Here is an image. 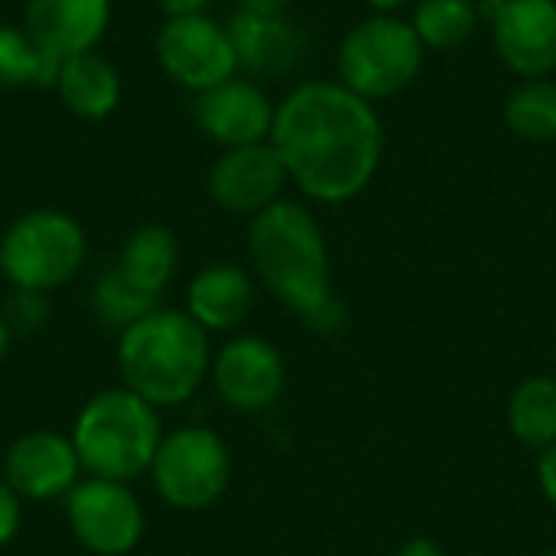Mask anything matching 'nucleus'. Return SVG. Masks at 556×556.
Wrapping results in <instances>:
<instances>
[{
  "label": "nucleus",
  "instance_id": "obj_28",
  "mask_svg": "<svg viewBox=\"0 0 556 556\" xmlns=\"http://www.w3.org/2000/svg\"><path fill=\"white\" fill-rule=\"evenodd\" d=\"M212 0H160L166 20H182V16H202L208 13Z\"/></svg>",
  "mask_w": 556,
  "mask_h": 556
},
{
  "label": "nucleus",
  "instance_id": "obj_29",
  "mask_svg": "<svg viewBox=\"0 0 556 556\" xmlns=\"http://www.w3.org/2000/svg\"><path fill=\"white\" fill-rule=\"evenodd\" d=\"M397 556H450L443 551V544H437L433 538H410Z\"/></svg>",
  "mask_w": 556,
  "mask_h": 556
},
{
  "label": "nucleus",
  "instance_id": "obj_16",
  "mask_svg": "<svg viewBox=\"0 0 556 556\" xmlns=\"http://www.w3.org/2000/svg\"><path fill=\"white\" fill-rule=\"evenodd\" d=\"M111 23V0H26V33L33 42L55 55L72 59L94 52Z\"/></svg>",
  "mask_w": 556,
  "mask_h": 556
},
{
  "label": "nucleus",
  "instance_id": "obj_1",
  "mask_svg": "<svg viewBox=\"0 0 556 556\" xmlns=\"http://www.w3.org/2000/svg\"><path fill=\"white\" fill-rule=\"evenodd\" d=\"M270 147L306 199L342 205L375 182L384 124L375 104L339 78H306L277 101Z\"/></svg>",
  "mask_w": 556,
  "mask_h": 556
},
{
  "label": "nucleus",
  "instance_id": "obj_21",
  "mask_svg": "<svg viewBox=\"0 0 556 556\" xmlns=\"http://www.w3.org/2000/svg\"><path fill=\"white\" fill-rule=\"evenodd\" d=\"M479 3L476 0H414L410 26L420 36L424 49L453 52L466 46L479 29Z\"/></svg>",
  "mask_w": 556,
  "mask_h": 556
},
{
  "label": "nucleus",
  "instance_id": "obj_19",
  "mask_svg": "<svg viewBox=\"0 0 556 556\" xmlns=\"http://www.w3.org/2000/svg\"><path fill=\"white\" fill-rule=\"evenodd\" d=\"M114 267L137 290L160 300V293L173 283L179 270V238L166 225H143L124 241Z\"/></svg>",
  "mask_w": 556,
  "mask_h": 556
},
{
  "label": "nucleus",
  "instance_id": "obj_18",
  "mask_svg": "<svg viewBox=\"0 0 556 556\" xmlns=\"http://www.w3.org/2000/svg\"><path fill=\"white\" fill-rule=\"evenodd\" d=\"M55 94L62 108L81 121H104L121 104V72L98 52H81L62 62L55 78Z\"/></svg>",
  "mask_w": 556,
  "mask_h": 556
},
{
  "label": "nucleus",
  "instance_id": "obj_3",
  "mask_svg": "<svg viewBox=\"0 0 556 556\" xmlns=\"http://www.w3.org/2000/svg\"><path fill=\"white\" fill-rule=\"evenodd\" d=\"M117 368L124 388L153 407L186 404L212 371L208 332L182 309H153L121 332Z\"/></svg>",
  "mask_w": 556,
  "mask_h": 556
},
{
  "label": "nucleus",
  "instance_id": "obj_27",
  "mask_svg": "<svg viewBox=\"0 0 556 556\" xmlns=\"http://www.w3.org/2000/svg\"><path fill=\"white\" fill-rule=\"evenodd\" d=\"M538 485H541L547 505L556 511V443L541 450V456H538Z\"/></svg>",
  "mask_w": 556,
  "mask_h": 556
},
{
  "label": "nucleus",
  "instance_id": "obj_17",
  "mask_svg": "<svg viewBox=\"0 0 556 556\" xmlns=\"http://www.w3.org/2000/svg\"><path fill=\"white\" fill-rule=\"evenodd\" d=\"M257 290L241 264L218 261L202 267L186 290V313L205 332H228L241 326L254 309Z\"/></svg>",
  "mask_w": 556,
  "mask_h": 556
},
{
  "label": "nucleus",
  "instance_id": "obj_8",
  "mask_svg": "<svg viewBox=\"0 0 556 556\" xmlns=\"http://www.w3.org/2000/svg\"><path fill=\"white\" fill-rule=\"evenodd\" d=\"M153 52L166 78L192 94L238 75V55L228 26L212 20L208 13L166 20L156 33Z\"/></svg>",
  "mask_w": 556,
  "mask_h": 556
},
{
  "label": "nucleus",
  "instance_id": "obj_11",
  "mask_svg": "<svg viewBox=\"0 0 556 556\" xmlns=\"http://www.w3.org/2000/svg\"><path fill=\"white\" fill-rule=\"evenodd\" d=\"M277 104L270 94L244 75H231L228 81L205 88L192 101V117L199 130L218 143L222 150L267 143L274 130Z\"/></svg>",
  "mask_w": 556,
  "mask_h": 556
},
{
  "label": "nucleus",
  "instance_id": "obj_5",
  "mask_svg": "<svg viewBox=\"0 0 556 556\" xmlns=\"http://www.w3.org/2000/svg\"><path fill=\"white\" fill-rule=\"evenodd\" d=\"M427 49L404 16L371 13L358 20L339 42L336 75L358 98L378 104L407 91L420 68Z\"/></svg>",
  "mask_w": 556,
  "mask_h": 556
},
{
  "label": "nucleus",
  "instance_id": "obj_4",
  "mask_svg": "<svg viewBox=\"0 0 556 556\" xmlns=\"http://www.w3.org/2000/svg\"><path fill=\"white\" fill-rule=\"evenodd\" d=\"M160 414L130 388L94 394L75 417L72 443L91 479L134 482L150 472L160 450Z\"/></svg>",
  "mask_w": 556,
  "mask_h": 556
},
{
  "label": "nucleus",
  "instance_id": "obj_20",
  "mask_svg": "<svg viewBox=\"0 0 556 556\" xmlns=\"http://www.w3.org/2000/svg\"><path fill=\"white\" fill-rule=\"evenodd\" d=\"M508 430L528 450L556 443V378L531 375L508 397Z\"/></svg>",
  "mask_w": 556,
  "mask_h": 556
},
{
  "label": "nucleus",
  "instance_id": "obj_33",
  "mask_svg": "<svg viewBox=\"0 0 556 556\" xmlns=\"http://www.w3.org/2000/svg\"><path fill=\"white\" fill-rule=\"evenodd\" d=\"M541 556H556V551H544V554Z\"/></svg>",
  "mask_w": 556,
  "mask_h": 556
},
{
  "label": "nucleus",
  "instance_id": "obj_25",
  "mask_svg": "<svg viewBox=\"0 0 556 556\" xmlns=\"http://www.w3.org/2000/svg\"><path fill=\"white\" fill-rule=\"evenodd\" d=\"M46 300H42V293H29V290H16L13 293V300H10V306H7V323H16V326H23V329H36L42 319H46Z\"/></svg>",
  "mask_w": 556,
  "mask_h": 556
},
{
  "label": "nucleus",
  "instance_id": "obj_31",
  "mask_svg": "<svg viewBox=\"0 0 556 556\" xmlns=\"http://www.w3.org/2000/svg\"><path fill=\"white\" fill-rule=\"evenodd\" d=\"M414 0H365V7L371 13H381V16H401L404 7H410Z\"/></svg>",
  "mask_w": 556,
  "mask_h": 556
},
{
  "label": "nucleus",
  "instance_id": "obj_6",
  "mask_svg": "<svg viewBox=\"0 0 556 556\" xmlns=\"http://www.w3.org/2000/svg\"><path fill=\"white\" fill-rule=\"evenodd\" d=\"M88 254L81 225L62 208H33L0 238V270L16 290L49 293L68 283Z\"/></svg>",
  "mask_w": 556,
  "mask_h": 556
},
{
  "label": "nucleus",
  "instance_id": "obj_13",
  "mask_svg": "<svg viewBox=\"0 0 556 556\" xmlns=\"http://www.w3.org/2000/svg\"><path fill=\"white\" fill-rule=\"evenodd\" d=\"M290 176L277 150L267 143L222 150L208 169V195L222 212L254 218L283 199Z\"/></svg>",
  "mask_w": 556,
  "mask_h": 556
},
{
  "label": "nucleus",
  "instance_id": "obj_23",
  "mask_svg": "<svg viewBox=\"0 0 556 556\" xmlns=\"http://www.w3.org/2000/svg\"><path fill=\"white\" fill-rule=\"evenodd\" d=\"M505 124L528 143L556 140V81L528 78L505 101Z\"/></svg>",
  "mask_w": 556,
  "mask_h": 556
},
{
  "label": "nucleus",
  "instance_id": "obj_15",
  "mask_svg": "<svg viewBox=\"0 0 556 556\" xmlns=\"http://www.w3.org/2000/svg\"><path fill=\"white\" fill-rule=\"evenodd\" d=\"M81 472L75 443L49 430L20 437L3 459V479L20 498L29 502L65 498L81 482Z\"/></svg>",
  "mask_w": 556,
  "mask_h": 556
},
{
  "label": "nucleus",
  "instance_id": "obj_9",
  "mask_svg": "<svg viewBox=\"0 0 556 556\" xmlns=\"http://www.w3.org/2000/svg\"><path fill=\"white\" fill-rule=\"evenodd\" d=\"M495 55L521 81L556 72V0H476Z\"/></svg>",
  "mask_w": 556,
  "mask_h": 556
},
{
  "label": "nucleus",
  "instance_id": "obj_30",
  "mask_svg": "<svg viewBox=\"0 0 556 556\" xmlns=\"http://www.w3.org/2000/svg\"><path fill=\"white\" fill-rule=\"evenodd\" d=\"M238 10H254V13H287L293 0H235Z\"/></svg>",
  "mask_w": 556,
  "mask_h": 556
},
{
  "label": "nucleus",
  "instance_id": "obj_12",
  "mask_svg": "<svg viewBox=\"0 0 556 556\" xmlns=\"http://www.w3.org/2000/svg\"><path fill=\"white\" fill-rule=\"evenodd\" d=\"M212 381L231 410L261 414L280 401L287 365L274 342L261 336H238L212 358Z\"/></svg>",
  "mask_w": 556,
  "mask_h": 556
},
{
  "label": "nucleus",
  "instance_id": "obj_22",
  "mask_svg": "<svg viewBox=\"0 0 556 556\" xmlns=\"http://www.w3.org/2000/svg\"><path fill=\"white\" fill-rule=\"evenodd\" d=\"M62 59L42 52L26 26L0 23V88H52L59 78Z\"/></svg>",
  "mask_w": 556,
  "mask_h": 556
},
{
  "label": "nucleus",
  "instance_id": "obj_32",
  "mask_svg": "<svg viewBox=\"0 0 556 556\" xmlns=\"http://www.w3.org/2000/svg\"><path fill=\"white\" fill-rule=\"evenodd\" d=\"M7 352H10V323L0 313V362L7 358Z\"/></svg>",
  "mask_w": 556,
  "mask_h": 556
},
{
  "label": "nucleus",
  "instance_id": "obj_7",
  "mask_svg": "<svg viewBox=\"0 0 556 556\" xmlns=\"http://www.w3.org/2000/svg\"><path fill=\"white\" fill-rule=\"evenodd\" d=\"M156 495L179 511L212 508L231 482L228 443L208 427H179L160 440L150 466Z\"/></svg>",
  "mask_w": 556,
  "mask_h": 556
},
{
  "label": "nucleus",
  "instance_id": "obj_24",
  "mask_svg": "<svg viewBox=\"0 0 556 556\" xmlns=\"http://www.w3.org/2000/svg\"><path fill=\"white\" fill-rule=\"evenodd\" d=\"M91 309L104 326L124 332L127 326H134L137 319L156 309V296L137 290L117 267H108L91 287Z\"/></svg>",
  "mask_w": 556,
  "mask_h": 556
},
{
  "label": "nucleus",
  "instance_id": "obj_2",
  "mask_svg": "<svg viewBox=\"0 0 556 556\" xmlns=\"http://www.w3.org/2000/svg\"><path fill=\"white\" fill-rule=\"evenodd\" d=\"M248 254L261 283L316 332H336L345 323L332 293L329 248L316 215L293 199H280L248 225Z\"/></svg>",
  "mask_w": 556,
  "mask_h": 556
},
{
  "label": "nucleus",
  "instance_id": "obj_10",
  "mask_svg": "<svg viewBox=\"0 0 556 556\" xmlns=\"http://www.w3.org/2000/svg\"><path fill=\"white\" fill-rule=\"evenodd\" d=\"M65 515L75 541L98 556L130 554L143 538V508L127 482L81 479L65 495Z\"/></svg>",
  "mask_w": 556,
  "mask_h": 556
},
{
  "label": "nucleus",
  "instance_id": "obj_14",
  "mask_svg": "<svg viewBox=\"0 0 556 556\" xmlns=\"http://www.w3.org/2000/svg\"><path fill=\"white\" fill-rule=\"evenodd\" d=\"M225 26L238 55V68L248 75L287 78L303 68L309 55V36L290 13L235 10Z\"/></svg>",
  "mask_w": 556,
  "mask_h": 556
},
{
  "label": "nucleus",
  "instance_id": "obj_26",
  "mask_svg": "<svg viewBox=\"0 0 556 556\" xmlns=\"http://www.w3.org/2000/svg\"><path fill=\"white\" fill-rule=\"evenodd\" d=\"M23 525V498L10 489L7 479H0V547H7Z\"/></svg>",
  "mask_w": 556,
  "mask_h": 556
}]
</instances>
